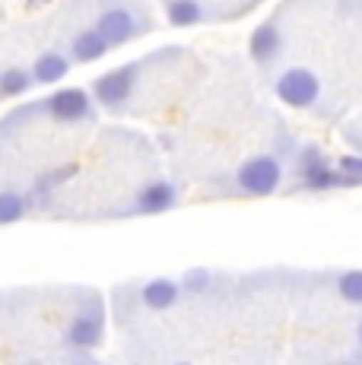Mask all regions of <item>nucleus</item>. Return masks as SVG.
Segmentation results:
<instances>
[{"mask_svg": "<svg viewBox=\"0 0 362 365\" xmlns=\"http://www.w3.org/2000/svg\"><path fill=\"white\" fill-rule=\"evenodd\" d=\"M276 96L289 105V108H311L321 96V83L311 70L305 67H289L286 73H280L276 80Z\"/></svg>", "mask_w": 362, "mask_h": 365, "instance_id": "nucleus-1", "label": "nucleus"}, {"mask_svg": "<svg viewBox=\"0 0 362 365\" xmlns=\"http://www.w3.org/2000/svg\"><path fill=\"white\" fill-rule=\"evenodd\" d=\"M280 178H283V168L274 156H254L239 168V187L245 194H254V197L274 194L280 187Z\"/></svg>", "mask_w": 362, "mask_h": 365, "instance_id": "nucleus-2", "label": "nucleus"}, {"mask_svg": "<svg viewBox=\"0 0 362 365\" xmlns=\"http://www.w3.org/2000/svg\"><path fill=\"white\" fill-rule=\"evenodd\" d=\"M134 80H137V67H118V70H111V73L99 76V80L93 83V89H95V96H99L102 105L115 108V105L130 99V93H134Z\"/></svg>", "mask_w": 362, "mask_h": 365, "instance_id": "nucleus-3", "label": "nucleus"}, {"mask_svg": "<svg viewBox=\"0 0 362 365\" xmlns=\"http://www.w3.org/2000/svg\"><path fill=\"white\" fill-rule=\"evenodd\" d=\"M95 32H99L111 48L124 45L128 38H134V35H137V19H134V13L124 10V6H111V10H105L99 16V23H95Z\"/></svg>", "mask_w": 362, "mask_h": 365, "instance_id": "nucleus-4", "label": "nucleus"}, {"mask_svg": "<svg viewBox=\"0 0 362 365\" xmlns=\"http://www.w3.org/2000/svg\"><path fill=\"white\" fill-rule=\"evenodd\" d=\"M48 111L58 121H80L89 115V96L83 89H61L48 99Z\"/></svg>", "mask_w": 362, "mask_h": 365, "instance_id": "nucleus-5", "label": "nucleus"}, {"mask_svg": "<svg viewBox=\"0 0 362 365\" xmlns=\"http://www.w3.org/2000/svg\"><path fill=\"white\" fill-rule=\"evenodd\" d=\"M280 48H283V35H280V26H276L274 19H267V23L257 26L252 32V58L257 64L274 61L276 54H280Z\"/></svg>", "mask_w": 362, "mask_h": 365, "instance_id": "nucleus-6", "label": "nucleus"}, {"mask_svg": "<svg viewBox=\"0 0 362 365\" xmlns=\"http://www.w3.org/2000/svg\"><path fill=\"white\" fill-rule=\"evenodd\" d=\"M302 178H305V185L315 187V191H327V187H333V185H346V181H356V178H343V172H333V168H327L321 159H318V153H305Z\"/></svg>", "mask_w": 362, "mask_h": 365, "instance_id": "nucleus-7", "label": "nucleus"}, {"mask_svg": "<svg viewBox=\"0 0 362 365\" xmlns=\"http://www.w3.org/2000/svg\"><path fill=\"white\" fill-rule=\"evenodd\" d=\"M172 203H175V187L165 185V181H156V185H150L140 191L137 210H143V213H162V210H169Z\"/></svg>", "mask_w": 362, "mask_h": 365, "instance_id": "nucleus-8", "label": "nucleus"}, {"mask_svg": "<svg viewBox=\"0 0 362 365\" xmlns=\"http://www.w3.org/2000/svg\"><path fill=\"white\" fill-rule=\"evenodd\" d=\"M108 41L102 38L95 29H89V32H80L73 38V45H71V51H73V61H80V64H89V61H99L102 54L108 51Z\"/></svg>", "mask_w": 362, "mask_h": 365, "instance_id": "nucleus-9", "label": "nucleus"}, {"mask_svg": "<svg viewBox=\"0 0 362 365\" xmlns=\"http://www.w3.org/2000/svg\"><path fill=\"white\" fill-rule=\"evenodd\" d=\"M67 70H71V64H67L64 54L48 51V54H41L36 61V67H32V80L36 83H58L67 76Z\"/></svg>", "mask_w": 362, "mask_h": 365, "instance_id": "nucleus-10", "label": "nucleus"}, {"mask_svg": "<svg viewBox=\"0 0 362 365\" xmlns=\"http://www.w3.org/2000/svg\"><path fill=\"white\" fill-rule=\"evenodd\" d=\"M178 286L172 279H152V283L143 286V302L150 308H172L178 302Z\"/></svg>", "mask_w": 362, "mask_h": 365, "instance_id": "nucleus-11", "label": "nucleus"}, {"mask_svg": "<svg viewBox=\"0 0 362 365\" xmlns=\"http://www.w3.org/2000/svg\"><path fill=\"white\" fill-rule=\"evenodd\" d=\"M165 13H169L172 26H197L200 19H204V6H200V0H169Z\"/></svg>", "mask_w": 362, "mask_h": 365, "instance_id": "nucleus-12", "label": "nucleus"}, {"mask_svg": "<svg viewBox=\"0 0 362 365\" xmlns=\"http://www.w3.org/2000/svg\"><path fill=\"white\" fill-rule=\"evenodd\" d=\"M102 336V321L95 314H80L71 324V340L76 346H95Z\"/></svg>", "mask_w": 362, "mask_h": 365, "instance_id": "nucleus-13", "label": "nucleus"}, {"mask_svg": "<svg viewBox=\"0 0 362 365\" xmlns=\"http://www.w3.org/2000/svg\"><path fill=\"white\" fill-rule=\"evenodd\" d=\"M29 86H32V76L26 73V70H19V67H10V70L0 73V96H6V99L23 96Z\"/></svg>", "mask_w": 362, "mask_h": 365, "instance_id": "nucleus-14", "label": "nucleus"}, {"mask_svg": "<svg viewBox=\"0 0 362 365\" xmlns=\"http://www.w3.org/2000/svg\"><path fill=\"white\" fill-rule=\"evenodd\" d=\"M23 213H26V203H23L19 194H13V191L0 194V226H6V222H16Z\"/></svg>", "mask_w": 362, "mask_h": 365, "instance_id": "nucleus-15", "label": "nucleus"}, {"mask_svg": "<svg viewBox=\"0 0 362 365\" xmlns=\"http://www.w3.org/2000/svg\"><path fill=\"white\" fill-rule=\"evenodd\" d=\"M340 296H343L346 302H353V305H362V270H350L340 277L337 283Z\"/></svg>", "mask_w": 362, "mask_h": 365, "instance_id": "nucleus-16", "label": "nucleus"}, {"mask_svg": "<svg viewBox=\"0 0 362 365\" xmlns=\"http://www.w3.org/2000/svg\"><path fill=\"white\" fill-rule=\"evenodd\" d=\"M337 168L343 175H350V178H362V156H343L337 163Z\"/></svg>", "mask_w": 362, "mask_h": 365, "instance_id": "nucleus-17", "label": "nucleus"}, {"mask_svg": "<svg viewBox=\"0 0 362 365\" xmlns=\"http://www.w3.org/2000/svg\"><path fill=\"white\" fill-rule=\"evenodd\" d=\"M207 283H210V279H207V273H204V270H194L191 277L185 279V286H187V289H191V292H200Z\"/></svg>", "mask_w": 362, "mask_h": 365, "instance_id": "nucleus-18", "label": "nucleus"}, {"mask_svg": "<svg viewBox=\"0 0 362 365\" xmlns=\"http://www.w3.org/2000/svg\"><path fill=\"white\" fill-rule=\"evenodd\" d=\"M45 4H51V0H29V10H36V6H45Z\"/></svg>", "mask_w": 362, "mask_h": 365, "instance_id": "nucleus-19", "label": "nucleus"}, {"mask_svg": "<svg viewBox=\"0 0 362 365\" xmlns=\"http://www.w3.org/2000/svg\"><path fill=\"white\" fill-rule=\"evenodd\" d=\"M359 340H362V324H359Z\"/></svg>", "mask_w": 362, "mask_h": 365, "instance_id": "nucleus-20", "label": "nucleus"}]
</instances>
